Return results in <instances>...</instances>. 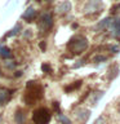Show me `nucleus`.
<instances>
[{"label": "nucleus", "mask_w": 120, "mask_h": 124, "mask_svg": "<svg viewBox=\"0 0 120 124\" xmlns=\"http://www.w3.org/2000/svg\"><path fill=\"white\" fill-rule=\"evenodd\" d=\"M48 1H50V0H48Z\"/></svg>", "instance_id": "b1692460"}, {"label": "nucleus", "mask_w": 120, "mask_h": 124, "mask_svg": "<svg viewBox=\"0 0 120 124\" xmlns=\"http://www.w3.org/2000/svg\"><path fill=\"white\" fill-rule=\"evenodd\" d=\"M39 30L40 31H48L53 26V17L50 13H44L41 14L40 21H39Z\"/></svg>", "instance_id": "20e7f679"}, {"label": "nucleus", "mask_w": 120, "mask_h": 124, "mask_svg": "<svg viewBox=\"0 0 120 124\" xmlns=\"http://www.w3.org/2000/svg\"><path fill=\"white\" fill-rule=\"evenodd\" d=\"M111 23V18H103L101 22H98L97 25L94 26V31H99V30H103Z\"/></svg>", "instance_id": "9d476101"}, {"label": "nucleus", "mask_w": 120, "mask_h": 124, "mask_svg": "<svg viewBox=\"0 0 120 124\" xmlns=\"http://www.w3.org/2000/svg\"><path fill=\"white\" fill-rule=\"evenodd\" d=\"M0 56H1V58H4V60L10 58V57H12L10 49L7 48V46H0Z\"/></svg>", "instance_id": "f8f14e48"}, {"label": "nucleus", "mask_w": 120, "mask_h": 124, "mask_svg": "<svg viewBox=\"0 0 120 124\" xmlns=\"http://www.w3.org/2000/svg\"><path fill=\"white\" fill-rule=\"evenodd\" d=\"M75 115L80 122H87L89 119V116H90V111L85 110V108H79V110L75 111Z\"/></svg>", "instance_id": "0eeeda50"}, {"label": "nucleus", "mask_w": 120, "mask_h": 124, "mask_svg": "<svg viewBox=\"0 0 120 124\" xmlns=\"http://www.w3.org/2000/svg\"><path fill=\"white\" fill-rule=\"evenodd\" d=\"M70 10H71V3H70L68 0H65V1H62L57 5V12L61 13V14L68 13Z\"/></svg>", "instance_id": "6e6552de"}, {"label": "nucleus", "mask_w": 120, "mask_h": 124, "mask_svg": "<svg viewBox=\"0 0 120 124\" xmlns=\"http://www.w3.org/2000/svg\"><path fill=\"white\" fill-rule=\"evenodd\" d=\"M32 122L35 124H48L50 122V112L45 107H39L32 112Z\"/></svg>", "instance_id": "7ed1b4c3"}, {"label": "nucleus", "mask_w": 120, "mask_h": 124, "mask_svg": "<svg viewBox=\"0 0 120 124\" xmlns=\"http://www.w3.org/2000/svg\"><path fill=\"white\" fill-rule=\"evenodd\" d=\"M93 61L97 62V63H99V62H106L107 57H105V56H96L94 58H93Z\"/></svg>", "instance_id": "2eb2a0df"}, {"label": "nucleus", "mask_w": 120, "mask_h": 124, "mask_svg": "<svg viewBox=\"0 0 120 124\" xmlns=\"http://www.w3.org/2000/svg\"><path fill=\"white\" fill-rule=\"evenodd\" d=\"M41 97H43V88L40 85H38L35 81H29L27 83V92L23 97V101L26 102V105H34V102H36Z\"/></svg>", "instance_id": "f257e3e1"}, {"label": "nucleus", "mask_w": 120, "mask_h": 124, "mask_svg": "<svg viewBox=\"0 0 120 124\" xmlns=\"http://www.w3.org/2000/svg\"><path fill=\"white\" fill-rule=\"evenodd\" d=\"M35 17H36V10H35L32 7L27 8V10L22 14V18H23V19H26L27 22H32Z\"/></svg>", "instance_id": "1a4fd4ad"}, {"label": "nucleus", "mask_w": 120, "mask_h": 124, "mask_svg": "<svg viewBox=\"0 0 120 124\" xmlns=\"http://www.w3.org/2000/svg\"><path fill=\"white\" fill-rule=\"evenodd\" d=\"M94 124H106V119H105V116H99V118L94 122Z\"/></svg>", "instance_id": "aec40b11"}, {"label": "nucleus", "mask_w": 120, "mask_h": 124, "mask_svg": "<svg viewBox=\"0 0 120 124\" xmlns=\"http://www.w3.org/2000/svg\"><path fill=\"white\" fill-rule=\"evenodd\" d=\"M14 120L17 124H25V115H23L22 110H19V108L17 110V112L14 115Z\"/></svg>", "instance_id": "ddd939ff"}, {"label": "nucleus", "mask_w": 120, "mask_h": 124, "mask_svg": "<svg viewBox=\"0 0 120 124\" xmlns=\"http://www.w3.org/2000/svg\"><path fill=\"white\" fill-rule=\"evenodd\" d=\"M41 69H43V71H44V72H48V74L52 72V67H50L48 63H44V65L41 66Z\"/></svg>", "instance_id": "6ab92c4d"}, {"label": "nucleus", "mask_w": 120, "mask_h": 124, "mask_svg": "<svg viewBox=\"0 0 120 124\" xmlns=\"http://www.w3.org/2000/svg\"><path fill=\"white\" fill-rule=\"evenodd\" d=\"M112 35L116 38L120 36V18H116L112 22Z\"/></svg>", "instance_id": "9b49d317"}, {"label": "nucleus", "mask_w": 120, "mask_h": 124, "mask_svg": "<svg viewBox=\"0 0 120 124\" xmlns=\"http://www.w3.org/2000/svg\"><path fill=\"white\" fill-rule=\"evenodd\" d=\"M68 48H70V50H71L72 53H75V54L83 53L84 50L88 48V40H87V38H84V36H76V38H74L72 40L68 43Z\"/></svg>", "instance_id": "f03ea898"}, {"label": "nucleus", "mask_w": 120, "mask_h": 124, "mask_svg": "<svg viewBox=\"0 0 120 124\" xmlns=\"http://www.w3.org/2000/svg\"><path fill=\"white\" fill-rule=\"evenodd\" d=\"M60 122L62 124H71V120H70L67 116H65V115H60Z\"/></svg>", "instance_id": "dca6fc26"}, {"label": "nucleus", "mask_w": 120, "mask_h": 124, "mask_svg": "<svg viewBox=\"0 0 120 124\" xmlns=\"http://www.w3.org/2000/svg\"><path fill=\"white\" fill-rule=\"evenodd\" d=\"M80 84H81V81H76V84H72L71 87H67V88H66V92H70V91H72V89L79 88V87H80Z\"/></svg>", "instance_id": "a211bd4d"}, {"label": "nucleus", "mask_w": 120, "mask_h": 124, "mask_svg": "<svg viewBox=\"0 0 120 124\" xmlns=\"http://www.w3.org/2000/svg\"><path fill=\"white\" fill-rule=\"evenodd\" d=\"M116 75H118V67H116V65H112L108 70V79L112 80Z\"/></svg>", "instance_id": "4468645a"}, {"label": "nucleus", "mask_w": 120, "mask_h": 124, "mask_svg": "<svg viewBox=\"0 0 120 124\" xmlns=\"http://www.w3.org/2000/svg\"><path fill=\"white\" fill-rule=\"evenodd\" d=\"M38 1H40V0H38Z\"/></svg>", "instance_id": "5701e85b"}, {"label": "nucleus", "mask_w": 120, "mask_h": 124, "mask_svg": "<svg viewBox=\"0 0 120 124\" xmlns=\"http://www.w3.org/2000/svg\"><path fill=\"white\" fill-rule=\"evenodd\" d=\"M12 97V91L0 87V105H5Z\"/></svg>", "instance_id": "423d86ee"}, {"label": "nucleus", "mask_w": 120, "mask_h": 124, "mask_svg": "<svg viewBox=\"0 0 120 124\" xmlns=\"http://www.w3.org/2000/svg\"><path fill=\"white\" fill-rule=\"evenodd\" d=\"M40 48H41L43 50L45 49V43H41V44H40Z\"/></svg>", "instance_id": "412c9836"}, {"label": "nucleus", "mask_w": 120, "mask_h": 124, "mask_svg": "<svg viewBox=\"0 0 120 124\" xmlns=\"http://www.w3.org/2000/svg\"><path fill=\"white\" fill-rule=\"evenodd\" d=\"M118 110H119V112H120V103H119V106H118Z\"/></svg>", "instance_id": "4be33fe9"}, {"label": "nucleus", "mask_w": 120, "mask_h": 124, "mask_svg": "<svg viewBox=\"0 0 120 124\" xmlns=\"http://www.w3.org/2000/svg\"><path fill=\"white\" fill-rule=\"evenodd\" d=\"M19 30H21V25H15V27H14V29H13V30L10 31L9 34L7 35V36H13V35H15V34H17V32H18Z\"/></svg>", "instance_id": "f3484780"}, {"label": "nucleus", "mask_w": 120, "mask_h": 124, "mask_svg": "<svg viewBox=\"0 0 120 124\" xmlns=\"http://www.w3.org/2000/svg\"><path fill=\"white\" fill-rule=\"evenodd\" d=\"M102 9V1L101 0H88V3L84 7V13L90 14L96 13V12H101Z\"/></svg>", "instance_id": "39448f33"}]
</instances>
